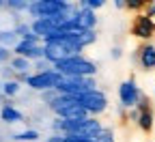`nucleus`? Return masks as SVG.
I'll return each mask as SVG.
<instances>
[{"instance_id": "obj_4", "label": "nucleus", "mask_w": 155, "mask_h": 142, "mask_svg": "<svg viewBox=\"0 0 155 142\" xmlns=\"http://www.w3.org/2000/svg\"><path fill=\"white\" fill-rule=\"evenodd\" d=\"M61 73L58 71H54V69H50V71H43V73H30L28 78H26V84H28V88H32V91H41V93H48V91H54L56 88V84L61 82Z\"/></svg>"}, {"instance_id": "obj_5", "label": "nucleus", "mask_w": 155, "mask_h": 142, "mask_svg": "<svg viewBox=\"0 0 155 142\" xmlns=\"http://www.w3.org/2000/svg\"><path fill=\"white\" fill-rule=\"evenodd\" d=\"M13 56H22L26 60H41L43 58V41L41 39H22L17 41V45L11 50Z\"/></svg>"}, {"instance_id": "obj_9", "label": "nucleus", "mask_w": 155, "mask_h": 142, "mask_svg": "<svg viewBox=\"0 0 155 142\" xmlns=\"http://www.w3.org/2000/svg\"><path fill=\"white\" fill-rule=\"evenodd\" d=\"M138 58H140V65L144 71H151L155 69V45L153 43H147L138 50Z\"/></svg>"}, {"instance_id": "obj_12", "label": "nucleus", "mask_w": 155, "mask_h": 142, "mask_svg": "<svg viewBox=\"0 0 155 142\" xmlns=\"http://www.w3.org/2000/svg\"><path fill=\"white\" fill-rule=\"evenodd\" d=\"M136 123H138V127L142 129V131H151L153 129V110L151 108H147V110H140V114H138V121H136Z\"/></svg>"}, {"instance_id": "obj_22", "label": "nucleus", "mask_w": 155, "mask_h": 142, "mask_svg": "<svg viewBox=\"0 0 155 142\" xmlns=\"http://www.w3.org/2000/svg\"><path fill=\"white\" fill-rule=\"evenodd\" d=\"M63 142H97V140H88L82 136H63Z\"/></svg>"}, {"instance_id": "obj_23", "label": "nucleus", "mask_w": 155, "mask_h": 142, "mask_svg": "<svg viewBox=\"0 0 155 142\" xmlns=\"http://www.w3.org/2000/svg\"><path fill=\"white\" fill-rule=\"evenodd\" d=\"M125 7H127V9H142L144 2H142V0H127Z\"/></svg>"}, {"instance_id": "obj_28", "label": "nucleus", "mask_w": 155, "mask_h": 142, "mask_svg": "<svg viewBox=\"0 0 155 142\" xmlns=\"http://www.w3.org/2000/svg\"><path fill=\"white\" fill-rule=\"evenodd\" d=\"M0 93H2V82H0Z\"/></svg>"}, {"instance_id": "obj_17", "label": "nucleus", "mask_w": 155, "mask_h": 142, "mask_svg": "<svg viewBox=\"0 0 155 142\" xmlns=\"http://www.w3.org/2000/svg\"><path fill=\"white\" fill-rule=\"evenodd\" d=\"M80 39H82V45L86 48V45H91V43L97 41V32L95 30H82L80 32Z\"/></svg>"}, {"instance_id": "obj_1", "label": "nucleus", "mask_w": 155, "mask_h": 142, "mask_svg": "<svg viewBox=\"0 0 155 142\" xmlns=\"http://www.w3.org/2000/svg\"><path fill=\"white\" fill-rule=\"evenodd\" d=\"M54 71H58L65 78H95L97 65L93 60L84 58L82 54H78V56H69V58L61 60V63H56Z\"/></svg>"}, {"instance_id": "obj_7", "label": "nucleus", "mask_w": 155, "mask_h": 142, "mask_svg": "<svg viewBox=\"0 0 155 142\" xmlns=\"http://www.w3.org/2000/svg\"><path fill=\"white\" fill-rule=\"evenodd\" d=\"M131 35L147 41V39H151L155 35V22L151 17H147L144 13H138L134 17V24H131Z\"/></svg>"}, {"instance_id": "obj_21", "label": "nucleus", "mask_w": 155, "mask_h": 142, "mask_svg": "<svg viewBox=\"0 0 155 142\" xmlns=\"http://www.w3.org/2000/svg\"><path fill=\"white\" fill-rule=\"evenodd\" d=\"M11 58H13V52H11L9 48H2V45H0V65H5V63H9Z\"/></svg>"}, {"instance_id": "obj_30", "label": "nucleus", "mask_w": 155, "mask_h": 142, "mask_svg": "<svg viewBox=\"0 0 155 142\" xmlns=\"http://www.w3.org/2000/svg\"><path fill=\"white\" fill-rule=\"evenodd\" d=\"M0 7H5V2H0Z\"/></svg>"}, {"instance_id": "obj_11", "label": "nucleus", "mask_w": 155, "mask_h": 142, "mask_svg": "<svg viewBox=\"0 0 155 142\" xmlns=\"http://www.w3.org/2000/svg\"><path fill=\"white\" fill-rule=\"evenodd\" d=\"M0 118H2L5 123L13 125V123H22V121H24V114L19 112L17 108H13L11 104H5L2 110H0Z\"/></svg>"}, {"instance_id": "obj_8", "label": "nucleus", "mask_w": 155, "mask_h": 142, "mask_svg": "<svg viewBox=\"0 0 155 142\" xmlns=\"http://www.w3.org/2000/svg\"><path fill=\"white\" fill-rule=\"evenodd\" d=\"M58 24H61V19H32L30 30H32V35H37L43 41V39H48L52 32L58 30Z\"/></svg>"}, {"instance_id": "obj_24", "label": "nucleus", "mask_w": 155, "mask_h": 142, "mask_svg": "<svg viewBox=\"0 0 155 142\" xmlns=\"http://www.w3.org/2000/svg\"><path fill=\"white\" fill-rule=\"evenodd\" d=\"M144 7H147V13H144V15L153 19V17H155V2H151V5H144Z\"/></svg>"}, {"instance_id": "obj_19", "label": "nucleus", "mask_w": 155, "mask_h": 142, "mask_svg": "<svg viewBox=\"0 0 155 142\" xmlns=\"http://www.w3.org/2000/svg\"><path fill=\"white\" fill-rule=\"evenodd\" d=\"M97 142H114V131H112V127H104L101 134H99V138H97Z\"/></svg>"}, {"instance_id": "obj_26", "label": "nucleus", "mask_w": 155, "mask_h": 142, "mask_svg": "<svg viewBox=\"0 0 155 142\" xmlns=\"http://www.w3.org/2000/svg\"><path fill=\"white\" fill-rule=\"evenodd\" d=\"M48 142H63V136L54 134V136H50V138H48Z\"/></svg>"}, {"instance_id": "obj_18", "label": "nucleus", "mask_w": 155, "mask_h": 142, "mask_svg": "<svg viewBox=\"0 0 155 142\" xmlns=\"http://www.w3.org/2000/svg\"><path fill=\"white\" fill-rule=\"evenodd\" d=\"M35 73H43V71H50V69H54L50 63H48V60L45 58H41V60H35Z\"/></svg>"}, {"instance_id": "obj_14", "label": "nucleus", "mask_w": 155, "mask_h": 142, "mask_svg": "<svg viewBox=\"0 0 155 142\" xmlns=\"http://www.w3.org/2000/svg\"><path fill=\"white\" fill-rule=\"evenodd\" d=\"M19 88H22V86H19L17 80H5V82H2V95L5 97H15L19 93Z\"/></svg>"}, {"instance_id": "obj_15", "label": "nucleus", "mask_w": 155, "mask_h": 142, "mask_svg": "<svg viewBox=\"0 0 155 142\" xmlns=\"http://www.w3.org/2000/svg\"><path fill=\"white\" fill-rule=\"evenodd\" d=\"M13 140H17V142H35V140H39V131H37V129L19 131V134H15V136H13Z\"/></svg>"}, {"instance_id": "obj_25", "label": "nucleus", "mask_w": 155, "mask_h": 142, "mask_svg": "<svg viewBox=\"0 0 155 142\" xmlns=\"http://www.w3.org/2000/svg\"><path fill=\"white\" fill-rule=\"evenodd\" d=\"M110 56H112V58H114V60H119V58H121V56H123V50H121V48H119V45H116V48H112V54H110Z\"/></svg>"}, {"instance_id": "obj_27", "label": "nucleus", "mask_w": 155, "mask_h": 142, "mask_svg": "<svg viewBox=\"0 0 155 142\" xmlns=\"http://www.w3.org/2000/svg\"><path fill=\"white\" fill-rule=\"evenodd\" d=\"M114 7L116 9H125V0H114Z\"/></svg>"}, {"instance_id": "obj_10", "label": "nucleus", "mask_w": 155, "mask_h": 142, "mask_svg": "<svg viewBox=\"0 0 155 142\" xmlns=\"http://www.w3.org/2000/svg\"><path fill=\"white\" fill-rule=\"evenodd\" d=\"M78 9H80V7H78ZM75 17H78V24H80V32H82V30H95V26H97V15H95V11L80 9Z\"/></svg>"}, {"instance_id": "obj_29", "label": "nucleus", "mask_w": 155, "mask_h": 142, "mask_svg": "<svg viewBox=\"0 0 155 142\" xmlns=\"http://www.w3.org/2000/svg\"><path fill=\"white\" fill-rule=\"evenodd\" d=\"M0 101H2V93H0Z\"/></svg>"}, {"instance_id": "obj_16", "label": "nucleus", "mask_w": 155, "mask_h": 142, "mask_svg": "<svg viewBox=\"0 0 155 142\" xmlns=\"http://www.w3.org/2000/svg\"><path fill=\"white\" fill-rule=\"evenodd\" d=\"M104 5H106L104 0H82L78 7H80V9H88V11H97V9H101Z\"/></svg>"}, {"instance_id": "obj_6", "label": "nucleus", "mask_w": 155, "mask_h": 142, "mask_svg": "<svg viewBox=\"0 0 155 142\" xmlns=\"http://www.w3.org/2000/svg\"><path fill=\"white\" fill-rule=\"evenodd\" d=\"M142 97V91L140 86L136 84V80L129 78V80H123L119 84V99H121V108H136L138 106V101Z\"/></svg>"}, {"instance_id": "obj_3", "label": "nucleus", "mask_w": 155, "mask_h": 142, "mask_svg": "<svg viewBox=\"0 0 155 142\" xmlns=\"http://www.w3.org/2000/svg\"><path fill=\"white\" fill-rule=\"evenodd\" d=\"M75 101L88 112V116H91V114H101V112L108 110V97H106V93H101L99 88L86 91V93H82V95H78Z\"/></svg>"}, {"instance_id": "obj_2", "label": "nucleus", "mask_w": 155, "mask_h": 142, "mask_svg": "<svg viewBox=\"0 0 155 142\" xmlns=\"http://www.w3.org/2000/svg\"><path fill=\"white\" fill-rule=\"evenodd\" d=\"M97 88V82L95 78H61V82L56 84V93L58 95H71V97H78L86 91H95Z\"/></svg>"}, {"instance_id": "obj_20", "label": "nucleus", "mask_w": 155, "mask_h": 142, "mask_svg": "<svg viewBox=\"0 0 155 142\" xmlns=\"http://www.w3.org/2000/svg\"><path fill=\"white\" fill-rule=\"evenodd\" d=\"M5 7L15 9V11H26V9H28V2H26V0H9Z\"/></svg>"}, {"instance_id": "obj_13", "label": "nucleus", "mask_w": 155, "mask_h": 142, "mask_svg": "<svg viewBox=\"0 0 155 142\" xmlns=\"http://www.w3.org/2000/svg\"><path fill=\"white\" fill-rule=\"evenodd\" d=\"M17 35L13 32V30H0V45L2 48H9V50H13L15 45H17Z\"/></svg>"}]
</instances>
